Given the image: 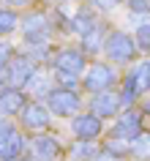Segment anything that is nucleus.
Masks as SVG:
<instances>
[{"instance_id": "obj_22", "label": "nucleus", "mask_w": 150, "mask_h": 161, "mask_svg": "<svg viewBox=\"0 0 150 161\" xmlns=\"http://www.w3.org/2000/svg\"><path fill=\"white\" fill-rule=\"evenodd\" d=\"M74 156H76V158H87V156H93V147H90V145H76Z\"/></svg>"}, {"instance_id": "obj_2", "label": "nucleus", "mask_w": 150, "mask_h": 161, "mask_svg": "<svg viewBox=\"0 0 150 161\" xmlns=\"http://www.w3.org/2000/svg\"><path fill=\"white\" fill-rule=\"evenodd\" d=\"M33 76H36V63L30 58H14L8 63V74H6V79L11 82V87H22V85H27V82H33Z\"/></svg>"}, {"instance_id": "obj_27", "label": "nucleus", "mask_w": 150, "mask_h": 161, "mask_svg": "<svg viewBox=\"0 0 150 161\" xmlns=\"http://www.w3.org/2000/svg\"><path fill=\"white\" fill-rule=\"evenodd\" d=\"M145 112H147V115H150V98H147V101H145Z\"/></svg>"}, {"instance_id": "obj_28", "label": "nucleus", "mask_w": 150, "mask_h": 161, "mask_svg": "<svg viewBox=\"0 0 150 161\" xmlns=\"http://www.w3.org/2000/svg\"><path fill=\"white\" fill-rule=\"evenodd\" d=\"M0 85H3V74H0Z\"/></svg>"}, {"instance_id": "obj_23", "label": "nucleus", "mask_w": 150, "mask_h": 161, "mask_svg": "<svg viewBox=\"0 0 150 161\" xmlns=\"http://www.w3.org/2000/svg\"><path fill=\"white\" fill-rule=\"evenodd\" d=\"M104 150H109V153H125V145H120V142H117V136H115V139H109V142H107Z\"/></svg>"}, {"instance_id": "obj_26", "label": "nucleus", "mask_w": 150, "mask_h": 161, "mask_svg": "<svg viewBox=\"0 0 150 161\" xmlns=\"http://www.w3.org/2000/svg\"><path fill=\"white\" fill-rule=\"evenodd\" d=\"M8 3H14V6H22V3H27V0H8Z\"/></svg>"}, {"instance_id": "obj_18", "label": "nucleus", "mask_w": 150, "mask_h": 161, "mask_svg": "<svg viewBox=\"0 0 150 161\" xmlns=\"http://www.w3.org/2000/svg\"><path fill=\"white\" fill-rule=\"evenodd\" d=\"M136 47H139L142 52L150 49V25H142L139 30H136Z\"/></svg>"}, {"instance_id": "obj_17", "label": "nucleus", "mask_w": 150, "mask_h": 161, "mask_svg": "<svg viewBox=\"0 0 150 161\" xmlns=\"http://www.w3.org/2000/svg\"><path fill=\"white\" fill-rule=\"evenodd\" d=\"M136 156H142V158H150V134H145V136H136L134 139V147H131Z\"/></svg>"}, {"instance_id": "obj_7", "label": "nucleus", "mask_w": 150, "mask_h": 161, "mask_svg": "<svg viewBox=\"0 0 150 161\" xmlns=\"http://www.w3.org/2000/svg\"><path fill=\"white\" fill-rule=\"evenodd\" d=\"M139 120H142L139 112H136V109H128L123 118L117 120L115 136H117V139H123V142H125V139H136V136L142 134V123H139Z\"/></svg>"}, {"instance_id": "obj_20", "label": "nucleus", "mask_w": 150, "mask_h": 161, "mask_svg": "<svg viewBox=\"0 0 150 161\" xmlns=\"http://www.w3.org/2000/svg\"><path fill=\"white\" fill-rule=\"evenodd\" d=\"M11 60H14V47H11V44H6V41H0V68L8 66Z\"/></svg>"}, {"instance_id": "obj_15", "label": "nucleus", "mask_w": 150, "mask_h": 161, "mask_svg": "<svg viewBox=\"0 0 150 161\" xmlns=\"http://www.w3.org/2000/svg\"><path fill=\"white\" fill-rule=\"evenodd\" d=\"M93 27H96V22H93V17L87 14V11H79V14L74 17V30H76L79 36H87Z\"/></svg>"}, {"instance_id": "obj_16", "label": "nucleus", "mask_w": 150, "mask_h": 161, "mask_svg": "<svg viewBox=\"0 0 150 161\" xmlns=\"http://www.w3.org/2000/svg\"><path fill=\"white\" fill-rule=\"evenodd\" d=\"M17 27V14L8 8H0V33H11Z\"/></svg>"}, {"instance_id": "obj_13", "label": "nucleus", "mask_w": 150, "mask_h": 161, "mask_svg": "<svg viewBox=\"0 0 150 161\" xmlns=\"http://www.w3.org/2000/svg\"><path fill=\"white\" fill-rule=\"evenodd\" d=\"M25 36L27 41H44V36H47V19H44V14H30V17L25 19Z\"/></svg>"}, {"instance_id": "obj_11", "label": "nucleus", "mask_w": 150, "mask_h": 161, "mask_svg": "<svg viewBox=\"0 0 150 161\" xmlns=\"http://www.w3.org/2000/svg\"><path fill=\"white\" fill-rule=\"evenodd\" d=\"M74 134L79 139H96L101 134V118H96V115H79L74 120Z\"/></svg>"}, {"instance_id": "obj_5", "label": "nucleus", "mask_w": 150, "mask_h": 161, "mask_svg": "<svg viewBox=\"0 0 150 161\" xmlns=\"http://www.w3.org/2000/svg\"><path fill=\"white\" fill-rule=\"evenodd\" d=\"M49 109L55 115H74L79 109V96L74 90H66V87H60V90H52L49 93Z\"/></svg>"}, {"instance_id": "obj_8", "label": "nucleus", "mask_w": 150, "mask_h": 161, "mask_svg": "<svg viewBox=\"0 0 150 161\" xmlns=\"http://www.w3.org/2000/svg\"><path fill=\"white\" fill-rule=\"evenodd\" d=\"M55 66H58V71H63V74H79L85 68V55L79 49H60L58 58H55Z\"/></svg>"}, {"instance_id": "obj_25", "label": "nucleus", "mask_w": 150, "mask_h": 161, "mask_svg": "<svg viewBox=\"0 0 150 161\" xmlns=\"http://www.w3.org/2000/svg\"><path fill=\"white\" fill-rule=\"evenodd\" d=\"M93 3H96L98 8H115V6H120L123 0H93Z\"/></svg>"}, {"instance_id": "obj_29", "label": "nucleus", "mask_w": 150, "mask_h": 161, "mask_svg": "<svg viewBox=\"0 0 150 161\" xmlns=\"http://www.w3.org/2000/svg\"><path fill=\"white\" fill-rule=\"evenodd\" d=\"M17 161H19V158H17Z\"/></svg>"}, {"instance_id": "obj_6", "label": "nucleus", "mask_w": 150, "mask_h": 161, "mask_svg": "<svg viewBox=\"0 0 150 161\" xmlns=\"http://www.w3.org/2000/svg\"><path fill=\"white\" fill-rule=\"evenodd\" d=\"M22 147H25V142H22L19 131H14V128H3L0 131V158L3 161H17Z\"/></svg>"}, {"instance_id": "obj_4", "label": "nucleus", "mask_w": 150, "mask_h": 161, "mask_svg": "<svg viewBox=\"0 0 150 161\" xmlns=\"http://www.w3.org/2000/svg\"><path fill=\"white\" fill-rule=\"evenodd\" d=\"M112 82H115V71L109 66H104V63H96V66L87 71V76H85V87L87 90H93V93H107L109 87H112Z\"/></svg>"}, {"instance_id": "obj_3", "label": "nucleus", "mask_w": 150, "mask_h": 161, "mask_svg": "<svg viewBox=\"0 0 150 161\" xmlns=\"http://www.w3.org/2000/svg\"><path fill=\"white\" fill-rule=\"evenodd\" d=\"M107 55L117 63H128V60L136 55V44L131 41V36L125 33H112L107 41Z\"/></svg>"}, {"instance_id": "obj_10", "label": "nucleus", "mask_w": 150, "mask_h": 161, "mask_svg": "<svg viewBox=\"0 0 150 161\" xmlns=\"http://www.w3.org/2000/svg\"><path fill=\"white\" fill-rule=\"evenodd\" d=\"M120 104H123V98L117 93H98L96 98H93V115L96 118H112L117 109H120Z\"/></svg>"}, {"instance_id": "obj_12", "label": "nucleus", "mask_w": 150, "mask_h": 161, "mask_svg": "<svg viewBox=\"0 0 150 161\" xmlns=\"http://www.w3.org/2000/svg\"><path fill=\"white\" fill-rule=\"evenodd\" d=\"M27 104H25V96L19 93L17 87H6L0 90V112L3 115H14V112H22Z\"/></svg>"}, {"instance_id": "obj_19", "label": "nucleus", "mask_w": 150, "mask_h": 161, "mask_svg": "<svg viewBox=\"0 0 150 161\" xmlns=\"http://www.w3.org/2000/svg\"><path fill=\"white\" fill-rule=\"evenodd\" d=\"M82 47L87 52H96V49H98V27H93L87 36H82Z\"/></svg>"}, {"instance_id": "obj_14", "label": "nucleus", "mask_w": 150, "mask_h": 161, "mask_svg": "<svg viewBox=\"0 0 150 161\" xmlns=\"http://www.w3.org/2000/svg\"><path fill=\"white\" fill-rule=\"evenodd\" d=\"M33 153H36V158H41V161H52L60 153V145L55 136H38L33 145Z\"/></svg>"}, {"instance_id": "obj_21", "label": "nucleus", "mask_w": 150, "mask_h": 161, "mask_svg": "<svg viewBox=\"0 0 150 161\" xmlns=\"http://www.w3.org/2000/svg\"><path fill=\"white\" fill-rule=\"evenodd\" d=\"M58 79L63 82V87H66V90H74V85H76L74 74H63V71H58Z\"/></svg>"}, {"instance_id": "obj_24", "label": "nucleus", "mask_w": 150, "mask_h": 161, "mask_svg": "<svg viewBox=\"0 0 150 161\" xmlns=\"http://www.w3.org/2000/svg\"><path fill=\"white\" fill-rule=\"evenodd\" d=\"M134 11H147L150 8V0H128Z\"/></svg>"}, {"instance_id": "obj_1", "label": "nucleus", "mask_w": 150, "mask_h": 161, "mask_svg": "<svg viewBox=\"0 0 150 161\" xmlns=\"http://www.w3.org/2000/svg\"><path fill=\"white\" fill-rule=\"evenodd\" d=\"M145 87H150V63H142V66H136L131 74L125 76L123 93H120L123 104H131L139 93H145Z\"/></svg>"}, {"instance_id": "obj_9", "label": "nucleus", "mask_w": 150, "mask_h": 161, "mask_svg": "<svg viewBox=\"0 0 150 161\" xmlns=\"http://www.w3.org/2000/svg\"><path fill=\"white\" fill-rule=\"evenodd\" d=\"M22 123L30 131H44V128L49 126V112L44 109L41 104H27L25 109H22Z\"/></svg>"}]
</instances>
